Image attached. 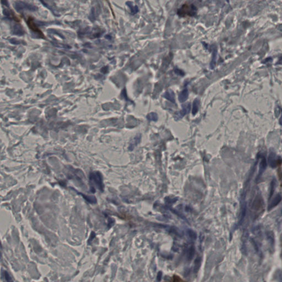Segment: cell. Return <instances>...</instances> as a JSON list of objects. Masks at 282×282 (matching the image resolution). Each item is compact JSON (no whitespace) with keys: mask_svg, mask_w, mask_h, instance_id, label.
I'll use <instances>...</instances> for the list:
<instances>
[{"mask_svg":"<svg viewBox=\"0 0 282 282\" xmlns=\"http://www.w3.org/2000/svg\"><path fill=\"white\" fill-rule=\"evenodd\" d=\"M89 181L91 187L94 190V187H97L99 191H103L104 184L103 177L100 173L98 171L91 173L89 175Z\"/></svg>","mask_w":282,"mask_h":282,"instance_id":"6da1fadb","label":"cell"},{"mask_svg":"<svg viewBox=\"0 0 282 282\" xmlns=\"http://www.w3.org/2000/svg\"><path fill=\"white\" fill-rule=\"evenodd\" d=\"M196 7L192 4H184L178 9L177 13L180 17L194 16L196 13Z\"/></svg>","mask_w":282,"mask_h":282,"instance_id":"7a4b0ae2","label":"cell"},{"mask_svg":"<svg viewBox=\"0 0 282 282\" xmlns=\"http://www.w3.org/2000/svg\"><path fill=\"white\" fill-rule=\"evenodd\" d=\"M14 8L17 11H21L23 10H28L30 11H35L37 9V6L32 4L26 3L22 1H17L14 3Z\"/></svg>","mask_w":282,"mask_h":282,"instance_id":"3957f363","label":"cell"},{"mask_svg":"<svg viewBox=\"0 0 282 282\" xmlns=\"http://www.w3.org/2000/svg\"><path fill=\"white\" fill-rule=\"evenodd\" d=\"M27 24L29 28L34 33L37 37L40 38H45L44 35L42 33V31L40 30L38 28L37 26L35 23L34 20L33 18L31 17H29L28 19L27 20Z\"/></svg>","mask_w":282,"mask_h":282,"instance_id":"277c9868","label":"cell"},{"mask_svg":"<svg viewBox=\"0 0 282 282\" xmlns=\"http://www.w3.org/2000/svg\"><path fill=\"white\" fill-rule=\"evenodd\" d=\"M182 110L180 112H178L175 115V120H178L181 119V118L185 116L186 114L191 110V104L190 103H186L182 106Z\"/></svg>","mask_w":282,"mask_h":282,"instance_id":"5b68a950","label":"cell"},{"mask_svg":"<svg viewBox=\"0 0 282 282\" xmlns=\"http://www.w3.org/2000/svg\"><path fill=\"white\" fill-rule=\"evenodd\" d=\"M12 32L13 34L22 36L24 34V30L20 24H15L12 27Z\"/></svg>","mask_w":282,"mask_h":282,"instance_id":"8992f818","label":"cell"},{"mask_svg":"<svg viewBox=\"0 0 282 282\" xmlns=\"http://www.w3.org/2000/svg\"><path fill=\"white\" fill-rule=\"evenodd\" d=\"M263 205V201L259 196H257L256 197L252 205V208L256 210H259L262 208Z\"/></svg>","mask_w":282,"mask_h":282,"instance_id":"52a82bcc","label":"cell"},{"mask_svg":"<svg viewBox=\"0 0 282 282\" xmlns=\"http://www.w3.org/2000/svg\"><path fill=\"white\" fill-rule=\"evenodd\" d=\"M282 197L280 195H277L273 198V200L272 201L270 205H268V210H271V209L274 208L276 205L279 204V202L282 201Z\"/></svg>","mask_w":282,"mask_h":282,"instance_id":"ba28073f","label":"cell"},{"mask_svg":"<svg viewBox=\"0 0 282 282\" xmlns=\"http://www.w3.org/2000/svg\"><path fill=\"white\" fill-rule=\"evenodd\" d=\"M163 97H164V98H165V99H166L169 100L170 102H171V103H175V94H174V91H171V90H169L168 91H166L165 94H164Z\"/></svg>","mask_w":282,"mask_h":282,"instance_id":"9c48e42d","label":"cell"},{"mask_svg":"<svg viewBox=\"0 0 282 282\" xmlns=\"http://www.w3.org/2000/svg\"><path fill=\"white\" fill-rule=\"evenodd\" d=\"M188 97V91L187 89L183 90L179 95V100L181 103L185 102Z\"/></svg>","mask_w":282,"mask_h":282,"instance_id":"30bf717a","label":"cell"},{"mask_svg":"<svg viewBox=\"0 0 282 282\" xmlns=\"http://www.w3.org/2000/svg\"><path fill=\"white\" fill-rule=\"evenodd\" d=\"M3 13H4L5 16L8 18H9V19L13 20H18L17 18L16 17V16L15 14H14V13L11 10H10V9H5L4 11H3Z\"/></svg>","mask_w":282,"mask_h":282,"instance_id":"8fae6325","label":"cell"},{"mask_svg":"<svg viewBox=\"0 0 282 282\" xmlns=\"http://www.w3.org/2000/svg\"><path fill=\"white\" fill-rule=\"evenodd\" d=\"M266 159L265 158H262V160H261V162H260V164H259V175H258V178H259L260 177H261L263 172L265 170V169H266Z\"/></svg>","mask_w":282,"mask_h":282,"instance_id":"7c38bea8","label":"cell"},{"mask_svg":"<svg viewBox=\"0 0 282 282\" xmlns=\"http://www.w3.org/2000/svg\"><path fill=\"white\" fill-rule=\"evenodd\" d=\"M141 135L140 134H137V136L134 138V140H132V142L130 144V149L131 150H132V149H134L135 146H136L139 144V143L141 141Z\"/></svg>","mask_w":282,"mask_h":282,"instance_id":"4fadbf2b","label":"cell"},{"mask_svg":"<svg viewBox=\"0 0 282 282\" xmlns=\"http://www.w3.org/2000/svg\"><path fill=\"white\" fill-rule=\"evenodd\" d=\"M199 104H200V101L198 99H196L194 100L193 103V106H192V113L193 115H195L197 114V112L198 111V108H199Z\"/></svg>","mask_w":282,"mask_h":282,"instance_id":"5bb4252c","label":"cell"},{"mask_svg":"<svg viewBox=\"0 0 282 282\" xmlns=\"http://www.w3.org/2000/svg\"><path fill=\"white\" fill-rule=\"evenodd\" d=\"M40 1L44 4V5L48 7L50 9H53V5H55L53 0H40Z\"/></svg>","mask_w":282,"mask_h":282,"instance_id":"9a60e30c","label":"cell"},{"mask_svg":"<svg viewBox=\"0 0 282 282\" xmlns=\"http://www.w3.org/2000/svg\"><path fill=\"white\" fill-rule=\"evenodd\" d=\"M147 118L149 121H157L158 117V115L155 112H151L147 115Z\"/></svg>","mask_w":282,"mask_h":282,"instance_id":"2e32d148","label":"cell"},{"mask_svg":"<svg viewBox=\"0 0 282 282\" xmlns=\"http://www.w3.org/2000/svg\"><path fill=\"white\" fill-rule=\"evenodd\" d=\"M82 196L84 198H85L88 202L90 203H95L97 202V200L95 198V197L94 196H86V195H83L82 194H80V193Z\"/></svg>","mask_w":282,"mask_h":282,"instance_id":"e0dca14e","label":"cell"},{"mask_svg":"<svg viewBox=\"0 0 282 282\" xmlns=\"http://www.w3.org/2000/svg\"><path fill=\"white\" fill-rule=\"evenodd\" d=\"M5 278L7 281H11V278L9 276V274L6 272H5Z\"/></svg>","mask_w":282,"mask_h":282,"instance_id":"ac0fdd59","label":"cell"},{"mask_svg":"<svg viewBox=\"0 0 282 282\" xmlns=\"http://www.w3.org/2000/svg\"><path fill=\"white\" fill-rule=\"evenodd\" d=\"M1 3L5 6H9V2L7 0H1Z\"/></svg>","mask_w":282,"mask_h":282,"instance_id":"d6986e66","label":"cell"},{"mask_svg":"<svg viewBox=\"0 0 282 282\" xmlns=\"http://www.w3.org/2000/svg\"><path fill=\"white\" fill-rule=\"evenodd\" d=\"M11 42L13 43V44H20V41H18L16 40V39H11Z\"/></svg>","mask_w":282,"mask_h":282,"instance_id":"ffe728a7","label":"cell"}]
</instances>
